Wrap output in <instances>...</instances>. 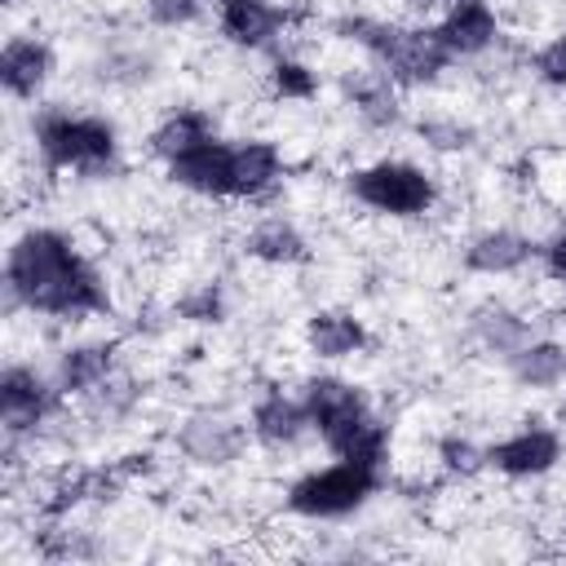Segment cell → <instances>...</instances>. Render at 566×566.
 I'll return each mask as SVG.
<instances>
[{
    "mask_svg": "<svg viewBox=\"0 0 566 566\" xmlns=\"http://www.w3.org/2000/svg\"><path fill=\"white\" fill-rule=\"evenodd\" d=\"M208 142H217V119H212L208 111H199V106H181V111H168V115L150 128L146 150H150L155 159L172 164V159H181V155H190V150H199V146H208Z\"/></svg>",
    "mask_w": 566,
    "mask_h": 566,
    "instance_id": "ffe728a7",
    "label": "cell"
},
{
    "mask_svg": "<svg viewBox=\"0 0 566 566\" xmlns=\"http://www.w3.org/2000/svg\"><path fill=\"white\" fill-rule=\"evenodd\" d=\"M469 327H473V336H478L482 349L504 354V358L531 340V323H526L517 310H509L504 301H486V305H478L473 318H469Z\"/></svg>",
    "mask_w": 566,
    "mask_h": 566,
    "instance_id": "603a6c76",
    "label": "cell"
},
{
    "mask_svg": "<svg viewBox=\"0 0 566 566\" xmlns=\"http://www.w3.org/2000/svg\"><path fill=\"white\" fill-rule=\"evenodd\" d=\"M531 71H535L539 84L566 93V31H557L548 44H539V53L531 57Z\"/></svg>",
    "mask_w": 566,
    "mask_h": 566,
    "instance_id": "f546056e",
    "label": "cell"
},
{
    "mask_svg": "<svg viewBox=\"0 0 566 566\" xmlns=\"http://www.w3.org/2000/svg\"><path fill=\"white\" fill-rule=\"evenodd\" d=\"M531 256H539V243L526 239L513 226H491L482 234H473L464 243V270L482 274V279H500V274H517Z\"/></svg>",
    "mask_w": 566,
    "mask_h": 566,
    "instance_id": "9a60e30c",
    "label": "cell"
},
{
    "mask_svg": "<svg viewBox=\"0 0 566 566\" xmlns=\"http://www.w3.org/2000/svg\"><path fill=\"white\" fill-rule=\"evenodd\" d=\"M385 482V469H371V464H358V460H332L323 469H305L287 495H283V509L292 517H305V522H340L349 513H358Z\"/></svg>",
    "mask_w": 566,
    "mask_h": 566,
    "instance_id": "5b68a950",
    "label": "cell"
},
{
    "mask_svg": "<svg viewBox=\"0 0 566 566\" xmlns=\"http://www.w3.org/2000/svg\"><path fill=\"white\" fill-rule=\"evenodd\" d=\"M539 261H544V274L566 287V226H557V230L539 243Z\"/></svg>",
    "mask_w": 566,
    "mask_h": 566,
    "instance_id": "1f68e13d",
    "label": "cell"
},
{
    "mask_svg": "<svg viewBox=\"0 0 566 566\" xmlns=\"http://www.w3.org/2000/svg\"><path fill=\"white\" fill-rule=\"evenodd\" d=\"M203 0H146V18L155 27H190L199 22Z\"/></svg>",
    "mask_w": 566,
    "mask_h": 566,
    "instance_id": "4dcf8cb0",
    "label": "cell"
},
{
    "mask_svg": "<svg viewBox=\"0 0 566 566\" xmlns=\"http://www.w3.org/2000/svg\"><path fill=\"white\" fill-rule=\"evenodd\" d=\"M4 305L49 314L62 323L93 318L111 310L102 270L75 248L66 230L31 226L9 243L4 256Z\"/></svg>",
    "mask_w": 566,
    "mask_h": 566,
    "instance_id": "6da1fadb",
    "label": "cell"
},
{
    "mask_svg": "<svg viewBox=\"0 0 566 566\" xmlns=\"http://www.w3.org/2000/svg\"><path fill=\"white\" fill-rule=\"evenodd\" d=\"M168 181L190 190V195H203V199H230V142L217 137V142L172 159Z\"/></svg>",
    "mask_w": 566,
    "mask_h": 566,
    "instance_id": "d6986e66",
    "label": "cell"
},
{
    "mask_svg": "<svg viewBox=\"0 0 566 566\" xmlns=\"http://www.w3.org/2000/svg\"><path fill=\"white\" fill-rule=\"evenodd\" d=\"M177 310L190 323H221L226 318V292H221V283H199L195 292H186L177 301Z\"/></svg>",
    "mask_w": 566,
    "mask_h": 566,
    "instance_id": "f1b7e54d",
    "label": "cell"
},
{
    "mask_svg": "<svg viewBox=\"0 0 566 566\" xmlns=\"http://www.w3.org/2000/svg\"><path fill=\"white\" fill-rule=\"evenodd\" d=\"M111 491H115V473H111V469H71V473H62V478L49 486L44 513H49V517H66V513L80 509V504L111 500Z\"/></svg>",
    "mask_w": 566,
    "mask_h": 566,
    "instance_id": "cb8c5ba5",
    "label": "cell"
},
{
    "mask_svg": "<svg viewBox=\"0 0 566 566\" xmlns=\"http://www.w3.org/2000/svg\"><path fill=\"white\" fill-rule=\"evenodd\" d=\"M248 429H252V442L265 447V451L296 447V442L310 433L305 398L283 394V389H265V394L252 402V411H248Z\"/></svg>",
    "mask_w": 566,
    "mask_h": 566,
    "instance_id": "7c38bea8",
    "label": "cell"
},
{
    "mask_svg": "<svg viewBox=\"0 0 566 566\" xmlns=\"http://www.w3.org/2000/svg\"><path fill=\"white\" fill-rule=\"evenodd\" d=\"M88 402H93V411H97V416L115 420V416L133 411V402H137V380H133V376H124V371H115L111 380H102V385L88 394Z\"/></svg>",
    "mask_w": 566,
    "mask_h": 566,
    "instance_id": "83f0119b",
    "label": "cell"
},
{
    "mask_svg": "<svg viewBox=\"0 0 566 566\" xmlns=\"http://www.w3.org/2000/svg\"><path fill=\"white\" fill-rule=\"evenodd\" d=\"M287 27V13L274 0H217V31L234 49H270Z\"/></svg>",
    "mask_w": 566,
    "mask_h": 566,
    "instance_id": "8fae6325",
    "label": "cell"
},
{
    "mask_svg": "<svg viewBox=\"0 0 566 566\" xmlns=\"http://www.w3.org/2000/svg\"><path fill=\"white\" fill-rule=\"evenodd\" d=\"M62 389L53 376L27 367V363H9L0 371V429L4 442H27L44 429V420L62 407Z\"/></svg>",
    "mask_w": 566,
    "mask_h": 566,
    "instance_id": "52a82bcc",
    "label": "cell"
},
{
    "mask_svg": "<svg viewBox=\"0 0 566 566\" xmlns=\"http://www.w3.org/2000/svg\"><path fill=\"white\" fill-rule=\"evenodd\" d=\"M270 93L283 102H310L318 97V71L301 57H279L270 66Z\"/></svg>",
    "mask_w": 566,
    "mask_h": 566,
    "instance_id": "484cf974",
    "label": "cell"
},
{
    "mask_svg": "<svg viewBox=\"0 0 566 566\" xmlns=\"http://www.w3.org/2000/svg\"><path fill=\"white\" fill-rule=\"evenodd\" d=\"M345 97L354 102V115L376 133H389L402 124V93L376 62L345 75Z\"/></svg>",
    "mask_w": 566,
    "mask_h": 566,
    "instance_id": "2e32d148",
    "label": "cell"
},
{
    "mask_svg": "<svg viewBox=\"0 0 566 566\" xmlns=\"http://www.w3.org/2000/svg\"><path fill=\"white\" fill-rule=\"evenodd\" d=\"M115 371H119V345L115 340H75L53 363V380L66 398H88Z\"/></svg>",
    "mask_w": 566,
    "mask_h": 566,
    "instance_id": "5bb4252c",
    "label": "cell"
},
{
    "mask_svg": "<svg viewBox=\"0 0 566 566\" xmlns=\"http://www.w3.org/2000/svg\"><path fill=\"white\" fill-rule=\"evenodd\" d=\"M438 469H442L447 478H455V482H469V478L486 473L491 460H486V447H482V442H473V438H464V433H447V438L438 442Z\"/></svg>",
    "mask_w": 566,
    "mask_h": 566,
    "instance_id": "d4e9b609",
    "label": "cell"
},
{
    "mask_svg": "<svg viewBox=\"0 0 566 566\" xmlns=\"http://www.w3.org/2000/svg\"><path fill=\"white\" fill-rule=\"evenodd\" d=\"M367 323L349 310H314L305 318V349L323 363H340L367 349Z\"/></svg>",
    "mask_w": 566,
    "mask_h": 566,
    "instance_id": "ac0fdd59",
    "label": "cell"
},
{
    "mask_svg": "<svg viewBox=\"0 0 566 566\" xmlns=\"http://www.w3.org/2000/svg\"><path fill=\"white\" fill-rule=\"evenodd\" d=\"M349 195L354 203L380 212V217H394V221H411V217H424L433 212L438 203V181L429 168L411 164V159H376V164H363L349 172Z\"/></svg>",
    "mask_w": 566,
    "mask_h": 566,
    "instance_id": "8992f818",
    "label": "cell"
},
{
    "mask_svg": "<svg viewBox=\"0 0 566 566\" xmlns=\"http://www.w3.org/2000/svg\"><path fill=\"white\" fill-rule=\"evenodd\" d=\"M248 438L252 429L239 424L234 416L226 411H195L186 416V424L177 429V447L190 464H203V469H226L234 464L243 451H248Z\"/></svg>",
    "mask_w": 566,
    "mask_h": 566,
    "instance_id": "ba28073f",
    "label": "cell"
},
{
    "mask_svg": "<svg viewBox=\"0 0 566 566\" xmlns=\"http://www.w3.org/2000/svg\"><path fill=\"white\" fill-rule=\"evenodd\" d=\"M31 142L35 155L44 159L49 172H84L102 177L119 159V133L106 115H84L66 106H49L31 119Z\"/></svg>",
    "mask_w": 566,
    "mask_h": 566,
    "instance_id": "277c9868",
    "label": "cell"
},
{
    "mask_svg": "<svg viewBox=\"0 0 566 566\" xmlns=\"http://www.w3.org/2000/svg\"><path fill=\"white\" fill-rule=\"evenodd\" d=\"M416 4H433V0H416Z\"/></svg>",
    "mask_w": 566,
    "mask_h": 566,
    "instance_id": "836d02e7",
    "label": "cell"
},
{
    "mask_svg": "<svg viewBox=\"0 0 566 566\" xmlns=\"http://www.w3.org/2000/svg\"><path fill=\"white\" fill-rule=\"evenodd\" d=\"M243 252H248L252 261H261V265H305V261H310L305 234H301L292 221H283V217L256 221V226L243 234Z\"/></svg>",
    "mask_w": 566,
    "mask_h": 566,
    "instance_id": "44dd1931",
    "label": "cell"
},
{
    "mask_svg": "<svg viewBox=\"0 0 566 566\" xmlns=\"http://www.w3.org/2000/svg\"><path fill=\"white\" fill-rule=\"evenodd\" d=\"M53 49L40 35H9L0 49V84L13 102H35L53 80Z\"/></svg>",
    "mask_w": 566,
    "mask_h": 566,
    "instance_id": "30bf717a",
    "label": "cell"
},
{
    "mask_svg": "<svg viewBox=\"0 0 566 566\" xmlns=\"http://www.w3.org/2000/svg\"><path fill=\"white\" fill-rule=\"evenodd\" d=\"M0 4H4V9H13V4H18V0H0Z\"/></svg>",
    "mask_w": 566,
    "mask_h": 566,
    "instance_id": "d6a6232c",
    "label": "cell"
},
{
    "mask_svg": "<svg viewBox=\"0 0 566 566\" xmlns=\"http://www.w3.org/2000/svg\"><path fill=\"white\" fill-rule=\"evenodd\" d=\"M509 376L522 385V389H553L566 380V345L562 340H526L522 349H513L509 358Z\"/></svg>",
    "mask_w": 566,
    "mask_h": 566,
    "instance_id": "7402d4cb",
    "label": "cell"
},
{
    "mask_svg": "<svg viewBox=\"0 0 566 566\" xmlns=\"http://www.w3.org/2000/svg\"><path fill=\"white\" fill-rule=\"evenodd\" d=\"M433 31L451 57H478L500 40V13L491 9V0H451Z\"/></svg>",
    "mask_w": 566,
    "mask_h": 566,
    "instance_id": "4fadbf2b",
    "label": "cell"
},
{
    "mask_svg": "<svg viewBox=\"0 0 566 566\" xmlns=\"http://www.w3.org/2000/svg\"><path fill=\"white\" fill-rule=\"evenodd\" d=\"M283 177V155L265 137H243L230 142V199H261L279 186Z\"/></svg>",
    "mask_w": 566,
    "mask_h": 566,
    "instance_id": "e0dca14e",
    "label": "cell"
},
{
    "mask_svg": "<svg viewBox=\"0 0 566 566\" xmlns=\"http://www.w3.org/2000/svg\"><path fill=\"white\" fill-rule=\"evenodd\" d=\"M340 31L398 84V88H424L433 84L455 57L442 49L433 27H402L389 18H340Z\"/></svg>",
    "mask_w": 566,
    "mask_h": 566,
    "instance_id": "3957f363",
    "label": "cell"
},
{
    "mask_svg": "<svg viewBox=\"0 0 566 566\" xmlns=\"http://www.w3.org/2000/svg\"><path fill=\"white\" fill-rule=\"evenodd\" d=\"M486 460L500 478H513V482H531V478H544L562 464V433L548 429V424H526V429H513L509 438L491 442L486 447Z\"/></svg>",
    "mask_w": 566,
    "mask_h": 566,
    "instance_id": "9c48e42d",
    "label": "cell"
},
{
    "mask_svg": "<svg viewBox=\"0 0 566 566\" xmlns=\"http://www.w3.org/2000/svg\"><path fill=\"white\" fill-rule=\"evenodd\" d=\"M310 429L340 460H358L371 469L389 464V424L376 416L371 398L345 376H310L301 385Z\"/></svg>",
    "mask_w": 566,
    "mask_h": 566,
    "instance_id": "7a4b0ae2",
    "label": "cell"
},
{
    "mask_svg": "<svg viewBox=\"0 0 566 566\" xmlns=\"http://www.w3.org/2000/svg\"><path fill=\"white\" fill-rule=\"evenodd\" d=\"M416 133H420V142L429 150H442V155H460V150L473 146V128L460 115H424L416 124Z\"/></svg>",
    "mask_w": 566,
    "mask_h": 566,
    "instance_id": "4316f807",
    "label": "cell"
}]
</instances>
